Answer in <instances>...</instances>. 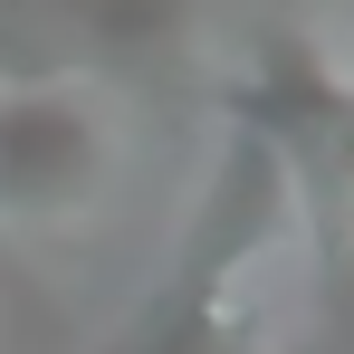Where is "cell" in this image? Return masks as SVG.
Returning a JSON list of instances; mask_svg holds the SVG:
<instances>
[]
</instances>
